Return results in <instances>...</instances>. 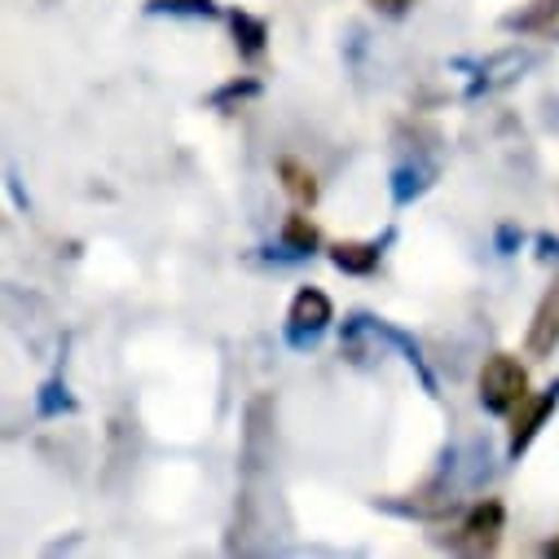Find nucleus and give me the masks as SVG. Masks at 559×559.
Listing matches in <instances>:
<instances>
[{"label": "nucleus", "instance_id": "obj_1", "mask_svg": "<svg viewBox=\"0 0 559 559\" xmlns=\"http://www.w3.org/2000/svg\"><path fill=\"white\" fill-rule=\"evenodd\" d=\"M542 62V53L537 49H524V45H507V49H498V53H485L480 62H454V67H463V71H472L467 75V88H463V102H480V97H493V93H502V88H511L524 71H533Z\"/></svg>", "mask_w": 559, "mask_h": 559}, {"label": "nucleus", "instance_id": "obj_2", "mask_svg": "<svg viewBox=\"0 0 559 559\" xmlns=\"http://www.w3.org/2000/svg\"><path fill=\"white\" fill-rule=\"evenodd\" d=\"M524 396H528V370H524L511 353L485 357L480 379H476V401H480V409L502 418V414H511Z\"/></svg>", "mask_w": 559, "mask_h": 559}, {"label": "nucleus", "instance_id": "obj_3", "mask_svg": "<svg viewBox=\"0 0 559 559\" xmlns=\"http://www.w3.org/2000/svg\"><path fill=\"white\" fill-rule=\"evenodd\" d=\"M335 322V305L322 287H300L292 296V309H287V326H283V340L287 348L296 353H313L326 335V326Z\"/></svg>", "mask_w": 559, "mask_h": 559}, {"label": "nucleus", "instance_id": "obj_4", "mask_svg": "<svg viewBox=\"0 0 559 559\" xmlns=\"http://www.w3.org/2000/svg\"><path fill=\"white\" fill-rule=\"evenodd\" d=\"M502 528H507V507L498 498H480V502L467 507L463 524L450 533L445 546L450 550H467V555H489V550H498Z\"/></svg>", "mask_w": 559, "mask_h": 559}, {"label": "nucleus", "instance_id": "obj_5", "mask_svg": "<svg viewBox=\"0 0 559 559\" xmlns=\"http://www.w3.org/2000/svg\"><path fill=\"white\" fill-rule=\"evenodd\" d=\"M555 409H559V392L555 388H546V392H537V396H524L515 409H511V432H507V463H520L524 454H528V445L542 437V428L555 418Z\"/></svg>", "mask_w": 559, "mask_h": 559}, {"label": "nucleus", "instance_id": "obj_6", "mask_svg": "<svg viewBox=\"0 0 559 559\" xmlns=\"http://www.w3.org/2000/svg\"><path fill=\"white\" fill-rule=\"evenodd\" d=\"M366 322H370V331L379 335V344L383 348H392V353H401V361L418 374V383H424V392L432 396V401H441V383H437V374H432V366H428V357H424V344H418L405 326H396V322H388V318H374V313H366Z\"/></svg>", "mask_w": 559, "mask_h": 559}, {"label": "nucleus", "instance_id": "obj_7", "mask_svg": "<svg viewBox=\"0 0 559 559\" xmlns=\"http://www.w3.org/2000/svg\"><path fill=\"white\" fill-rule=\"evenodd\" d=\"M441 181V164L437 159H424V155H414V159H401L392 164L388 173V194H392V207H409L418 203L432 186Z\"/></svg>", "mask_w": 559, "mask_h": 559}, {"label": "nucleus", "instance_id": "obj_8", "mask_svg": "<svg viewBox=\"0 0 559 559\" xmlns=\"http://www.w3.org/2000/svg\"><path fill=\"white\" fill-rule=\"evenodd\" d=\"M555 348H559V273L546 283V292L533 309V322L524 331V353L528 357L542 361V357H555Z\"/></svg>", "mask_w": 559, "mask_h": 559}, {"label": "nucleus", "instance_id": "obj_9", "mask_svg": "<svg viewBox=\"0 0 559 559\" xmlns=\"http://www.w3.org/2000/svg\"><path fill=\"white\" fill-rule=\"evenodd\" d=\"M392 238H396V229H383V238H366V242H335L326 255H331V264L340 269V273H348V277H370L374 269H379V260H383V251L392 247Z\"/></svg>", "mask_w": 559, "mask_h": 559}, {"label": "nucleus", "instance_id": "obj_10", "mask_svg": "<svg viewBox=\"0 0 559 559\" xmlns=\"http://www.w3.org/2000/svg\"><path fill=\"white\" fill-rule=\"evenodd\" d=\"M502 32H520V36H542V32H555L559 27V0H528V5L502 14L498 23Z\"/></svg>", "mask_w": 559, "mask_h": 559}, {"label": "nucleus", "instance_id": "obj_11", "mask_svg": "<svg viewBox=\"0 0 559 559\" xmlns=\"http://www.w3.org/2000/svg\"><path fill=\"white\" fill-rule=\"evenodd\" d=\"M80 401L71 396V383H67V361L36 388V418H62V414H75Z\"/></svg>", "mask_w": 559, "mask_h": 559}, {"label": "nucleus", "instance_id": "obj_12", "mask_svg": "<svg viewBox=\"0 0 559 559\" xmlns=\"http://www.w3.org/2000/svg\"><path fill=\"white\" fill-rule=\"evenodd\" d=\"M229 32H234V49L247 62H255L269 49V23L255 19V14H247V10H229Z\"/></svg>", "mask_w": 559, "mask_h": 559}, {"label": "nucleus", "instance_id": "obj_13", "mask_svg": "<svg viewBox=\"0 0 559 559\" xmlns=\"http://www.w3.org/2000/svg\"><path fill=\"white\" fill-rule=\"evenodd\" d=\"M277 177H283V190H287L300 207H318L322 186H318V177H313L309 164H300V159H283V164H277Z\"/></svg>", "mask_w": 559, "mask_h": 559}, {"label": "nucleus", "instance_id": "obj_14", "mask_svg": "<svg viewBox=\"0 0 559 559\" xmlns=\"http://www.w3.org/2000/svg\"><path fill=\"white\" fill-rule=\"evenodd\" d=\"M283 247L296 251L300 260H313L318 247H322V234H318V225H313L305 212H292V216L283 221Z\"/></svg>", "mask_w": 559, "mask_h": 559}, {"label": "nucleus", "instance_id": "obj_15", "mask_svg": "<svg viewBox=\"0 0 559 559\" xmlns=\"http://www.w3.org/2000/svg\"><path fill=\"white\" fill-rule=\"evenodd\" d=\"M260 93H264V84H260L255 75H238V80L212 88V93H207V106H212V110H234V106H242V102H251V97H260Z\"/></svg>", "mask_w": 559, "mask_h": 559}, {"label": "nucleus", "instance_id": "obj_16", "mask_svg": "<svg viewBox=\"0 0 559 559\" xmlns=\"http://www.w3.org/2000/svg\"><path fill=\"white\" fill-rule=\"evenodd\" d=\"M151 14H168V19H221L216 0H151Z\"/></svg>", "mask_w": 559, "mask_h": 559}, {"label": "nucleus", "instance_id": "obj_17", "mask_svg": "<svg viewBox=\"0 0 559 559\" xmlns=\"http://www.w3.org/2000/svg\"><path fill=\"white\" fill-rule=\"evenodd\" d=\"M520 247H524V225L502 221V225L493 229V251H498V255H515Z\"/></svg>", "mask_w": 559, "mask_h": 559}, {"label": "nucleus", "instance_id": "obj_18", "mask_svg": "<svg viewBox=\"0 0 559 559\" xmlns=\"http://www.w3.org/2000/svg\"><path fill=\"white\" fill-rule=\"evenodd\" d=\"M366 5H370L379 19H392V23H396V19H405V14L414 10V0H366Z\"/></svg>", "mask_w": 559, "mask_h": 559}, {"label": "nucleus", "instance_id": "obj_19", "mask_svg": "<svg viewBox=\"0 0 559 559\" xmlns=\"http://www.w3.org/2000/svg\"><path fill=\"white\" fill-rule=\"evenodd\" d=\"M533 247H537V260H542V264H559V234L542 229V234L533 238Z\"/></svg>", "mask_w": 559, "mask_h": 559}, {"label": "nucleus", "instance_id": "obj_20", "mask_svg": "<svg viewBox=\"0 0 559 559\" xmlns=\"http://www.w3.org/2000/svg\"><path fill=\"white\" fill-rule=\"evenodd\" d=\"M5 190H10V199H14V207H19V212H32V199H27V190H23L19 173H14V164L5 168Z\"/></svg>", "mask_w": 559, "mask_h": 559}, {"label": "nucleus", "instance_id": "obj_21", "mask_svg": "<svg viewBox=\"0 0 559 559\" xmlns=\"http://www.w3.org/2000/svg\"><path fill=\"white\" fill-rule=\"evenodd\" d=\"M542 555H559V537H555V542H546V546H542Z\"/></svg>", "mask_w": 559, "mask_h": 559}, {"label": "nucleus", "instance_id": "obj_22", "mask_svg": "<svg viewBox=\"0 0 559 559\" xmlns=\"http://www.w3.org/2000/svg\"><path fill=\"white\" fill-rule=\"evenodd\" d=\"M550 388H555V392H559V379H550Z\"/></svg>", "mask_w": 559, "mask_h": 559}]
</instances>
